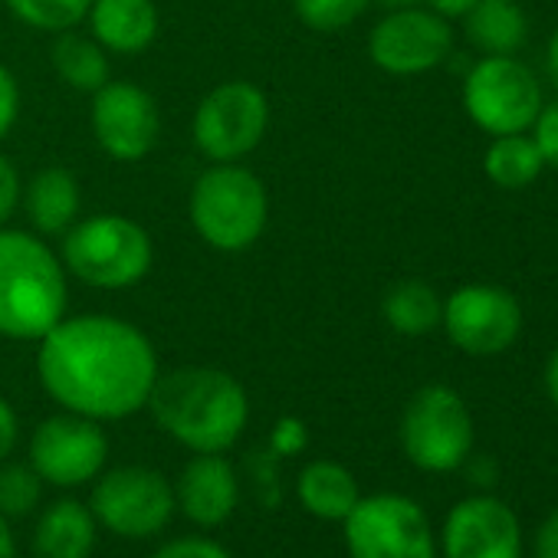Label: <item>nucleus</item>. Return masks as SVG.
<instances>
[{"instance_id": "6e6552de", "label": "nucleus", "mask_w": 558, "mask_h": 558, "mask_svg": "<svg viewBox=\"0 0 558 558\" xmlns=\"http://www.w3.org/2000/svg\"><path fill=\"white\" fill-rule=\"evenodd\" d=\"M342 529L349 558H437V535L424 506L401 493L362 496Z\"/></svg>"}, {"instance_id": "6ab92c4d", "label": "nucleus", "mask_w": 558, "mask_h": 558, "mask_svg": "<svg viewBox=\"0 0 558 558\" xmlns=\"http://www.w3.org/2000/svg\"><path fill=\"white\" fill-rule=\"evenodd\" d=\"M296 496L303 509L323 522H342L362 499L359 480L336 460H313L296 476Z\"/></svg>"}, {"instance_id": "aec40b11", "label": "nucleus", "mask_w": 558, "mask_h": 558, "mask_svg": "<svg viewBox=\"0 0 558 558\" xmlns=\"http://www.w3.org/2000/svg\"><path fill=\"white\" fill-rule=\"evenodd\" d=\"M463 17L470 44L486 57H512L525 47L529 21L515 0H476Z\"/></svg>"}, {"instance_id": "7ed1b4c3", "label": "nucleus", "mask_w": 558, "mask_h": 558, "mask_svg": "<svg viewBox=\"0 0 558 558\" xmlns=\"http://www.w3.org/2000/svg\"><path fill=\"white\" fill-rule=\"evenodd\" d=\"M63 313L66 272L57 253L24 230H0V336L40 342Z\"/></svg>"}, {"instance_id": "2eb2a0df", "label": "nucleus", "mask_w": 558, "mask_h": 558, "mask_svg": "<svg viewBox=\"0 0 558 558\" xmlns=\"http://www.w3.org/2000/svg\"><path fill=\"white\" fill-rule=\"evenodd\" d=\"M93 96V132L106 155L116 161H138L158 145L161 116L142 86L109 80Z\"/></svg>"}, {"instance_id": "dca6fc26", "label": "nucleus", "mask_w": 558, "mask_h": 558, "mask_svg": "<svg viewBox=\"0 0 558 558\" xmlns=\"http://www.w3.org/2000/svg\"><path fill=\"white\" fill-rule=\"evenodd\" d=\"M171 486L174 509L201 529L223 525L240 506V476L223 453H194Z\"/></svg>"}, {"instance_id": "b1692460", "label": "nucleus", "mask_w": 558, "mask_h": 558, "mask_svg": "<svg viewBox=\"0 0 558 558\" xmlns=\"http://www.w3.org/2000/svg\"><path fill=\"white\" fill-rule=\"evenodd\" d=\"M542 151L535 145V138H525L522 132L519 135H496V142L486 148V174L496 187L502 191H519V187H529L538 171H542Z\"/></svg>"}, {"instance_id": "20e7f679", "label": "nucleus", "mask_w": 558, "mask_h": 558, "mask_svg": "<svg viewBox=\"0 0 558 558\" xmlns=\"http://www.w3.org/2000/svg\"><path fill=\"white\" fill-rule=\"evenodd\" d=\"M151 259V236L122 214H99L63 233V266L96 290H129L142 283Z\"/></svg>"}, {"instance_id": "1a4fd4ad", "label": "nucleus", "mask_w": 558, "mask_h": 558, "mask_svg": "<svg viewBox=\"0 0 558 558\" xmlns=\"http://www.w3.org/2000/svg\"><path fill=\"white\" fill-rule=\"evenodd\" d=\"M463 106L483 132L519 135L542 112V89L525 63L512 57H486L463 83Z\"/></svg>"}, {"instance_id": "c85d7f7f", "label": "nucleus", "mask_w": 558, "mask_h": 558, "mask_svg": "<svg viewBox=\"0 0 558 558\" xmlns=\"http://www.w3.org/2000/svg\"><path fill=\"white\" fill-rule=\"evenodd\" d=\"M310 444V430L300 417H279L269 430V453L276 460H287V457H296L303 453Z\"/></svg>"}, {"instance_id": "9b49d317", "label": "nucleus", "mask_w": 558, "mask_h": 558, "mask_svg": "<svg viewBox=\"0 0 558 558\" xmlns=\"http://www.w3.org/2000/svg\"><path fill=\"white\" fill-rule=\"evenodd\" d=\"M266 125H269V102L263 89L233 80V83H220L201 99L194 112V142L217 165L240 161L263 142Z\"/></svg>"}, {"instance_id": "2f4dec72", "label": "nucleus", "mask_w": 558, "mask_h": 558, "mask_svg": "<svg viewBox=\"0 0 558 558\" xmlns=\"http://www.w3.org/2000/svg\"><path fill=\"white\" fill-rule=\"evenodd\" d=\"M21 201V174L17 168L0 155V227H4Z\"/></svg>"}, {"instance_id": "4c0bfd02", "label": "nucleus", "mask_w": 558, "mask_h": 558, "mask_svg": "<svg viewBox=\"0 0 558 558\" xmlns=\"http://www.w3.org/2000/svg\"><path fill=\"white\" fill-rule=\"evenodd\" d=\"M548 76H551V83L558 89V31H555V37L548 44Z\"/></svg>"}, {"instance_id": "f704fd0d", "label": "nucleus", "mask_w": 558, "mask_h": 558, "mask_svg": "<svg viewBox=\"0 0 558 558\" xmlns=\"http://www.w3.org/2000/svg\"><path fill=\"white\" fill-rule=\"evenodd\" d=\"M427 4L434 8V14L440 17H463L476 0H427Z\"/></svg>"}, {"instance_id": "393cba45", "label": "nucleus", "mask_w": 558, "mask_h": 558, "mask_svg": "<svg viewBox=\"0 0 558 558\" xmlns=\"http://www.w3.org/2000/svg\"><path fill=\"white\" fill-rule=\"evenodd\" d=\"M11 14L34 31L63 34L89 17L93 0H4Z\"/></svg>"}, {"instance_id": "f8f14e48", "label": "nucleus", "mask_w": 558, "mask_h": 558, "mask_svg": "<svg viewBox=\"0 0 558 558\" xmlns=\"http://www.w3.org/2000/svg\"><path fill=\"white\" fill-rule=\"evenodd\" d=\"M444 329L466 355H499L522 332V310L512 293L489 283L460 287L444 303Z\"/></svg>"}, {"instance_id": "9d476101", "label": "nucleus", "mask_w": 558, "mask_h": 558, "mask_svg": "<svg viewBox=\"0 0 558 558\" xmlns=\"http://www.w3.org/2000/svg\"><path fill=\"white\" fill-rule=\"evenodd\" d=\"M37 476L57 489L93 483L109 463V437L99 421L63 411L37 424L31 437V460Z\"/></svg>"}, {"instance_id": "72a5a7b5", "label": "nucleus", "mask_w": 558, "mask_h": 558, "mask_svg": "<svg viewBox=\"0 0 558 558\" xmlns=\"http://www.w3.org/2000/svg\"><path fill=\"white\" fill-rule=\"evenodd\" d=\"M17 437H21V421H17V411L0 398V463H4L14 447H17Z\"/></svg>"}, {"instance_id": "f03ea898", "label": "nucleus", "mask_w": 558, "mask_h": 558, "mask_svg": "<svg viewBox=\"0 0 558 558\" xmlns=\"http://www.w3.org/2000/svg\"><path fill=\"white\" fill-rule=\"evenodd\" d=\"M145 408L155 424L191 453H227L250 421L243 385L230 372L207 365L158 375Z\"/></svg>"}, {"instance_id": "423d86ee", "label": "nucleus", "mask_w": 558, "mask_h": 558, "mask_svg": "<svg viewBox=\"0 0 558 558\" xmlns=\"http://www.w3.org/2000/svg\"><path fill=\"white\" fill-rule=\"evenodd\" d=\"M404 457L424 473H450L470 460L473 417L466 401L447 385L421 388L401 417Z\"/></svg>"}, {"instance_id": "0eeeda50", "label": "nucleus", "mask_w": 558, "mask_h": 558, "mask_svg": "<svg viewBox=\"0 0 558 558\" xmlns=\"http://www.w3.org/2000/svg\"><path fill=\"white\" fill-rule=\"evenodd\" d=\"M89 509L99 529L119 538H155L178 512L171 480L138 463L102 470L93 480Z\"/></svg>"}, {"instance_id": "39448f33", "label": "nucleus", "mask_w": 558, "mask_h": 558, "mask_svg": "<svg viewBox=\"0 0 558 558\" xmlns=\"http://www.w3.org/2000/svg\"><path fill=\"white\" fill-rule=\"evenodd\" d=\"M266 217H269V201L263 181L233 161L207 168L191 191L194 230L214 250L223 253L250 250L263 236Z\"/></svg>"}, {"instance_id": "bb28decb", "label": "nucleus", "mask_w": 558, "mask_h": 558, "mask_svg": "<svg viewBox=\"0 0 558 558\" xmlns=\"http://www.w3.org/2000/svg\"><path fill=\"white\" fill-rule=\"evenodd\" d=\"M368 4L372 0H293L300 21L319 34L345 31L368 11Z\"/></svg>"}, {"instance_id": "f3484780", "label": "nucleus", "mask_w": 558, "mask_h": 558, "mask_svg": "<svg viewBox=\"0 0 558 558\" xmlns=\"http://www.w3.org/2000/svg\"><path fill=\"white\" fill-rule=\"evenodd\" d=\"M99 538V522L89 502L57 499L50 502L34 525V551L37 558H89Z\"/></svg>"}, {"instance_id": "5701e85b", "label": "nucleus", "mask_w": 558, "mask_h": 558, "mask_svg": "<svg viewBox=\"0 0 558 558\" xmlns=\"http://www.w3.org/2000/svg\"><path fill=\"white\" fill-rule=\"evenodd\" d=\"M53 66L66 86L80 93H99L109 83V60L99 40L63 31L53 44Z\"/></svg>"}, {"instance_id": "a878e982", "label": "nucleus", "mask_w": 558, "mask_h": 558, "mask_svg": "<svg viewBox=\"0 0 558 558\" xmlns=\"http://www.w3.org/2000/svg\"><path fill=\"white\" fill-rule=\"evenodd\" d=\"M44 496V480L31 463H0V515L27 519Z\"/></svg>"}, {"instance_id": "c756f323", "label": "nucleus", "mask_w": 558, "mask_h": 558, "mask_svg": "<svg viewBox=\"0 0 558 558\" xmlns=\"http://www.w3.org/2000/svg\"><path fill=\"white\" fill-rule=\"evenodd\" d=\"M532 125H535V145L542 151V161L558 168V102L545 106Z\"/></svg>"}, {"instance_id": "c9c22d12", "label": "nucleus", "mask_w": 558, "mask_h": 558, "mask_svg": "<svg viewBox=\"0 0 558 558\" xmlns=\"http://www.w3.org/2000/svg\"><path fill=\"white\" fill-rule=\"evenodd\" d=\"M0 558H17V542L8 515H0Z\"/></svg>"}, {"instance_id": "4468645a", "label": "nucleus", "mask_w": 558, "mask_h": 558, "mask_svg": "<svg viewBox=\"0 0 558 558\" xmlns=\"http://www.w3.org/2000/svg\"><path fill=\"white\" fill-rule=\"evenodd\" d=\"M440 551L444 558H522V525L502 499L476 493L447 512Z\"/></svg>"}, {"instance_id": "e433bc0d", "label": "nucleus", "mask_w": 558, "mask_h": 558, "mask_svg": "<svg viewBox=\"0 0 558 558\" xmlns=\"http://www.w3.org/2000/svg\"><path fill=\"white\" fill-rule=\"evenodd\" d=\"M545 391H548L551 404L558 408V349L551 352V359L545 365Z\"/></svg>"}, {"instance_id": "412c9836", "label": "nucleus", "mask_w": 558, "mask_h": 558, "mask_svg": "<svg viewBox=\"0 0 558 558\" xmlns=\"http://www.w3.org/2000/svg\"><path fill=\"white\" fill-rule=\"evenodd\" d=\"M24 204L31 223L40 233H66L80 217V181L66 168H47L31 181Z\"/></svg>"}, {"instance_id": "7c9ffc66", "label": "nucleus", "mask_w": 558, "mask_h": 558, "mask_svg": "<svg viewBox=\"0 0 558 558\" xmlns=\"http://www.w3.org/2000/svg\"><path fill=\"white\" fill-rule=\"evenodd\" d=\"M21 116V86L8 66H0V138H8Z\"/></svg>"}, {"instance_id": "ddd939ff", "label": "nucleus", "mask_w": 558, "mask_h": 558, "mask_svg": "<svg viewBox=\"0 0 558 558\" xmlns=\"http://www.w3.org/2000/svg\"><path fill=\"white\" fill-rule=\"evenodd\" d=\"M453 31L450 24L421 8L391 11L368 40L372 63L391 76H417L440 66L450 57Z\"/></svg>"}, {"instance_id": "cd10ccee", "label": "nucleus", "mask_w": 558, "mask_h": 558, "mask_svg": "<svg viewBox=\"0 0 558 558\" xmlns=\"http://www.w3.org/2000/svg\"><path fill=\"white\" fill-rule=\"evenodd\" d=\"M151 558H233V555L207 535H178L161 542L151 551Z\"/></svg>"}, {"instance_id": "473e14b6", "label": "nucleus", "mask_w": 558, "mask_h": 558, "mask_svg": "<svg viewBox=\"0 0 558 558\" xmlns=\"http://www.w3.org/2000/svg\"><path fill=\"white\" fill-rule=\"evenodd\" d=\"M532 558H558V509H551L532 535Z\"/></svg>"}, {"instance_id": "4be33fe9", "label": "nucleus", "mask_w": 558, "mask_h": 558, "mask_svg": "<svg viewBox=\"0 0 558 558\" xmlns=\"http://www.w3.org/2000/svg\"><path fill=\"white\" fill-rule=\"evenodd\" d=\"M385 323L401 336H427L444 319V303L434 293V287L421 283V279H401L385 293L381 303Z\"/></svg>"}, {"instance_id": "58836bf2", "label": "nucleus", "mask_w": 558, "mask_h": 558, "mask_svg": "<svg viewBox=\"0 0 558 558\" xmlns=\"http://www.w3.org/2000/svg\"><path fill=\"white\" fill-rule=\"evenodd\" d=\"M381 8H388V11H404V8H414V4H421V0H378Z\"/></svg>"}, {"instance_id": "a211bd4d", "label": "nucleus", "mask_w": 558, "mask_h": 558, "mask_svg": "<svg viewBox=\"0 0 558 558\" xmlns=\"http://www.w3.org/2000/svg\"><path fill=\"white\" fill-rule=\"evenodd\" d=\"M89 24L96 40L112 53H142L158 37L155 0H93Z\"/></svg>"}, {"instance_id": "f257e3e1", "label": "nucleus", "mask_w": 558, "mask_h": 558, "mask_svg": "<svg viewBox=\"0 0 558 558\" xmlns=\"http://www.w3.org/2000/svg\"><path fill=\"white\" fill-rule=\"evenodd\" d=\"M37 372L63 411L99 424L142 411L161 375L148 336L116 316H76L53 326L40 339Z\"/></svg>"}]
</instances>
